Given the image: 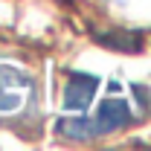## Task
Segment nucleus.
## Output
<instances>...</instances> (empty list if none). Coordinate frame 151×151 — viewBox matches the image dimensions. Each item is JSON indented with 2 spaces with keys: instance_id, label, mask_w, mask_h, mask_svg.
Here are the masks:
<instances>
[{
  "instance_id": "nucleus-1",
  "label": "nucleus",
  "mask_w": 151,
  "mask_h": 151,
  "mask_svg": "<svg viewBox=\"0 0 151 151\" xmlns=\"http://www.w3.org/2000/svg\"><path fill=\"white\" fill-rule=\"evenodd\" d=\"M131 119L134 113L125 99H105L93 116H61L55 122V131L67 139H93L131 125Z\"/></svg>"
},
{
  "instance_id": "nucleus-3",
  "label": "nucleus",
  "mask_w": 151,
  "mask_h": 151,
  "mask_svg": "<svg viewBox=\"0 0 151 151\" xmlns=\"http://www.w3.org/2000/svg\"><path fill=\"white\" fill-rule=\"evenodd\" d=\"M99 90V78L90 73H70V81L64 87V111L84 113Z\"/></svg>"
},
{
  "instance_id": "nucleus-2",
  "label": "nucleus",
  "mask_w": 151,
  "mask_h": 151,
  "mask_svg": "<svg viewBox=\"0 0 151 151\" xmlns=\"http://www.w3.org/2000/svg\"><path fill=\"white\" fill-rule=\"evenodd\" d=\"M32 78L12 64H0V113H15L32 96Z\"/></svg>"
}]
</instances>
